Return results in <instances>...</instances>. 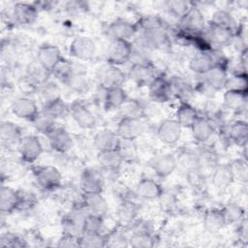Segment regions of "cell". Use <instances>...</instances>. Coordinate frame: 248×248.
I'll use <instances>...</instances> for the list:
<instances>
[{"label": "cell", "mask_w": 248, "mask_h": 248, "mask_svg": "<svg viewBox=\"0 0 248 248\" xmlns=\"http://www.w3.org/2000/svg\"><path fill=\"white\" fill-rule=\"evenodd\" d=\"M230 165L232 169L235 178L239 177L240 180H243V181L247 180V162H246V160L237 159V160H234L233 162L230 163Z\"/></svg>", "instance_id": "53"}, {"label": "cell", "mask_w": 248, "mask_h": 248, "mask_svg": "<svg viewBox=\"0 0 248 248\" xmlns=\"http://www.w3.org/2000/svg\"><path fill=\"white\" fill-rule=\"evenodd\" d=\"M33 176L38 187L46 192L55 191L62 184V174L54 166H37L33 168Z\"/></svg>", "instance_id": "1"}, {"label": "cell", "mask_w": 248, "mask_h": 248, "mask_svg": "<svg viewBox=\"0 0 248 248\" xmlns=\"http://www.w3.org/2000/svg\"><path fill=\"white\" fill-rule=\"evenodd\" d=\"M179 30L188 35H199L205 31L206 23L202 12L194 4L190 10L179 19Z\"/></svg>", "instance_id": "5"}, {"label": "cell", "mask_w": 248, "mask_h": 248, "mask_svg": "<svg viewBox=\"0 0 248 248\" xmlns=\"http://www.w3.org/2000/svg\"><path fill=\"white\" fill-rule=\"evenodd\" d=\"M248 101V92L236 90H225L223 94L224 108L234 112L242 113L246 111Z\"/></svg>", "instance_id": "30"}, {"label": "cell", "mask_w": 248, "mask_h": 248, "mask_svg": "<svg viewBox=\"0 0 248 248\" xmlns=\"http://www.w3.org/2000/svg\"><path fill=\"white\" fill-rule=\"evenodd\" d=\"M93 143L98 152L119 150L121 145V139L118 137L115 131L103 129L95 134L93 138Z\"/></svg>", "instance_id": "24"}, {"label": "cell", "mask_w": 248, "mask_h": 248, "mask_svg": "<svg viewBox=\"0 0 248 248\" xmlns=\"http://www.w3.org/2000/svg\"><path fill=\"white\" fill-rule=\"evenodd\" d=\"M11 111L16 117L32 122L40 112V109L36 101L27 96H21L12 102Z\"/></svg>", "instance_id": "14"}, {"label": "cell", "mask_w": 248, "mask_h": 248, "mask_svg": "<svg viewBox=\"0 0 248 248\" xmlns=\"http://www.w3.org/2000/svg\"><path fill=\"white\" fill-rule=\"evenodd\" d=\"M39 93L41 95V98L43 100V105L47 103L48 101L59 97L58 95V88L55 84L47 81L46 83L43 84L39 88Z\"/></svg>", "instance_id": "52"}, {"label": "cell", "mask_w": 248, "mask_h": 248, "mask_svg": "<svg viewBox=\"0 0 248 248\" xmlns=\"http://www.w3.org/2000/svg\"><path fill=\"white\" fill-rule=\"evenodd\" d=\"M31 123H33V126L38 133L46 137L50 135L58 127L56 126V119L44 112L42 109Z\"/></svg>", "instance_id": "41"}, {"label": "cell", "mask_w": 248, "mask_h": 248, "mask_svg": "<svg viewBox=\"0 0 248 248\" xmlns=\"http://www.w3.org/2000/svg\"><path fill=\"white\" fill-rule=\"evenodd\" d=\"M174 119L180 124L182 128L190 129L196 120L201 115L197 108L189 102L180 101L175 110Z\"/></svg>", "instance_id": "32"}, {"label": "cell", "mask_w": 248, "mask_h": 248, "mask_svg": "<svg viewBox=\"0 0 248 248\" xmlns=\"http://www.w3.org/2000/svg\"><path fill=\"white\" fill-rule=\"evenodd\" d=\"M21 160L27 164L35 163L43 154L44 146L41 140L35 135L23 136L17 144Z\"/></svg>", "instance_id": "6"}, {"label": "cell", "mask_w": 248, "mask_h": 248, "mask_svg": "<svg viewBox=\"0 0 248 248\" xmlns=\"http://www.w3.org/2000/svg\"><path fill=\"white\" fill-rule=\"evenodd\" d=\"M97 46L95 42L88 36L79 35L75 37L69 46L70 55L79 61H88L96 53Z\"/></svg>", "instance_id": "7"}, {"label": "cell", "mask_w": 248, "mask_h": 248, "mask_svg": "<svg viewBox=\"0 0 248 248\" xmlns=\"http://www.w3.org/2000/svg\"><path fill=\"white\" fill-rule=\"evenodd\" d=\"M228 77H229V61L216 63L205 74H203L202 76H200V79H202L205 84H207L215 92H219L220 90L225 88V84Z\"/></svg>", "instance_id": "10"}, {"label": "cell", "mask_w": 248, "mask_h": 248, "mask_svg": "<svg viewBox=\"0 0 248 248\" xmlns=\"http://www.w3.org/2000/svg\"><path fill=\"white\" fill-rule=\"evenodd\" d=\"M21 128L13 121H3L0 126V139L3 145L10 146L18 144L22 139Z\"/></svg>", "instance_id": "35"}, {"label": "cell", "mask_w": 248, "mask_h": 248, "mask_svg": "<svg viewBox=\"0 0 248 248\" xmlns=\"http://www.w3.org/2000/svg\"><path fill=\"white\" fill-rule=\"evenodd\" d=\"M234 33L235 31L230 28L212 24L210 22L206 24V28L204 31V34L211 43V45L220 47L231 46L233 41Z\"/></svg>", "instance_id": "22"}, {"label": "cell", "mask_w": 248, "mask_h": 248, "mask_svg": "<svg viewBox=\"0 0 248 248\" xmlns=\"http://www.w3.org/2000/svg\"><path fill=\"white\" fill-rule=\"evenodd\" d=\"M224 212L226 221L228 225H239L241 224L245 218V210L244 208L234 202H230L222 207Z\"/></svg>", "instance_id": "42"}, {"label": "cell", "mask_w": 248, "mask_h": 248, "mask_svg": "<svg viewBox=\"0 0 248 248\" xmlns=\"http://www.w3.org/2000/svg\"><path fill=\"white\" fill-rule=\"evenodd\" d=\"M235 177L230 163L217 164L212 170V185L219 191L227 190L234 181Z\"/></svg>", "instance_id": "25"}, {"label": "cell", "mask_w": 248, "mask_h": 248, "mask_svg": "<svg viewBox=\"0 0 248 248\" xmlns=\"http://www.w3.org/2000/svg\"><path fill=\"white\" fill-rule=\"evenodd\" d=\"M209 22L212 24L230 28L233 31H236V28L238 25L233 15L226 9H219V10L215 11L212 14V16H211Z\"/></svg>", "instance_id": "43"}, {"label": "cell", "mask_w": 248, "mask_h": 248, "mask_svg": "<svg viewBox=\"0 0 248 248\" xmlns=\"http://www.w3.org/2000/svg\"><path fill=\"white\" fill-rule=\"evenodd\" d=\"M138 32L137 22L121 17L112 20L107 27V34L111 40L131 41V39H135Z\"/></svg>", "instance_id": "9"}, {"label": "cell", "mask_w": 248, "mask_h": 248, "mask_svg": "<svg viewBox=\"0 0 248 248\" xmlns=\"http://www.w3.org/2000/svg\"><path fill=\"white\" fill-rule=\"evenodd\" d=\"M156 76L155 69L149 61L131 62L127 72V78L139 87L148 86Z\"/></svg>", "instance_id": "8"}, {"label": "cell", "mask_w": 248, "mask_h": 248, "mask_svg": "<svg viewBox=\"0 0 248 248\" xmlns=\"http://www.w3.org/2000/svg\"><path fill=\"white\" fill-rule=\"evenodd\" d=\"M118 111L121 118L140 119L144 114V107L140 100L128 97L118 108Z\"/></svg>", "instance_id": "40"}, {"label": "cell", "mask_w": 248, "mask_h": 248, "mask_svg": "<svg viewBox=\"0 0 248 248\" xmlns=\"http://www.w3.org/2000/svg\"><path fill=\"white\" fill-rule=\"evenodd\" d=\"M79 187L82 193H103L105 187V176L101 169H85L80 175Z\"/></svg>", "instance_id": "13"}, {"label": "cell", "mask_w": 248, "mask_h": 248, "mask_svg": "<svg viewBox=\"0 0 248 248\" xmlns=\"http://www.w3.org/2000/svg\"><path fill=\"white\" fill-rule=\"evenodd\" d=\"M104 218L105 217L87 213L83 221V232H104Z\"/></svg>", "instance_id": "48"}, {"label": "cell", "mask_w": 248, "mask_h": 248, "mask_svg": "<svg viewBox=\"0 0 248 248\" xmlns=\"http://www.w3.org/2000/svg\"><path fill=\"white\" fill-rule=\"evenodd\" d=\"M103 89V88H102ZM128 95L123 87H114L110 89H103L102 102L107 110L118 109L126 101Z\"/></svg>", "instance_id": "34"}, {"label": "cell", "mask_w": 248, "mask_h": 248, "mask_svg": "<svg viewBox=\"0 0 248 248\" xmlns=\"http://www.w3.org/2000/svg\"><path fill=\"white\" fill-rule=\"evenodd\" d=\"M29 244L26 240L18 234L12 232H7L1 235L0 246L1 247H11V248H21L27 247Z\"/></svg>", "instance_id": "51"}, {"label": "cell", "mask_w": 248, "mask_h": 248, "mask_svg": "<svg viewBox=\"0 0 248 248\" xmlns=\"http://www.w3.org/2000/svg\"><path fill=\"white\" fill-rule=\"evenodd\" d=\"M125 157L120 150H109L98 152L97 162L104 171L116 172L124 163Z\"/></svg>", "instance_id": "31"}, {"label": "cell", "mask_w": 248, "mask_h": 248, "mask_svg": "<svg viewBox=\"0 0 248 248\" xmlns=\"http://www.w3.org/2000/svg\"><path fill=\"white\" fill-rule=\"evenodd\" d=\"M193 3L182 0H170L164 2V6L169 15L180 19L190 10Z\"/></svg>", "instance_id": "46"}, {"label": "cell", "mask_w": 248, "mask_h": 248, "mask_svg": "<svg viewBox=\"0 0 248 248\" xmlns=\"http://www.w3.org/2000/svg\"><path fill=\"white\" fill-rule=\"evenodd\" d=\"M135 193L137 197L142 200L154 201L160 199L164 190L157 180L150 177H142L139 180Z\"/></svg>", "instance_id": "26"}, {"label": "cell", "mask_w": 248, "mask_h": 248, "mask_svg": "<svg viewBox=\"0 0 248 248\" xmlns=\"http://www.w3.org/2000/svg\"><path fill=\"white\" fill-rule=\"evenodd\" d=\"M70 115L75 123L83 130L95 128L97 119L94 113L81 102L76 101L70 105Z\"/></svg>", "instance_id": "17"}, {"label": "cell", "mask_w": 248, "mask_h": 248, "mask_svg": "<svg viewBox=\"0 0 248 248\" xmlns=\"http://www.w3.org/2000/svg\"><path fill=\"white\" fill-rule=\"evenodd\" d=\"M62 83L78 94L87 92L90 87L89 79L86 75V69L78 62H73L72 71L62 81Z\"/></svg>", "instance_id": "12"}, {"label": "cell", "mask_w": 248, "mask_h": 248, "mask_svg": "<svg viewBox=\"0 0 248 248\" xmlns=\"http://www.w3.org/2000/svg\"><path fill=\"white\" fill-rule=\"evenodd\" d=\"M82 203L88 213L105 217L108 203L102 193H82Z\"/></svg>", "instance_id": "28"}, {"label": "cell", "mask_w": 248, "mask_h": 248, "mask_svg": "<svg viewBox=\"0 0 248 248\" xmlns=\"http://www.w3.org/2000/svg\"><path fill=\"white\" fill-rule=\"evenodd\" d=\"M155 233L137 234L129 237V246L134 248H152L156 245Z\"/></svg>", "instance_id": "49"}, {"label": "cell", "mask_w": 248, "mask_h": 248, "mask_svg": "<svg viewBox=\"0 0 248 248\" xmlns=\"http://www.w3.org/2000/svg\"><path fill=\"white\" fill-rule=\"evenodd\" d=\"M222 62H228V59L213 48L210 51H200L192 56L189 60L188 67L193 73L200 77L205 74L216 63Z\"/></svg>", "instance_id": "3"}, {"label": "cell", "mask_w": 248, "mask_h": 248, "mask_svg": "<svg viewBox=\"0 0 248 248\" xmlns=\"http://www.w3.org/2000/svg\"><path fill=\"white\" fill-rule=\"evenodd\" d=\"M126 79L127 73H125L120 67L108 65L101 72L99 77V86L103 89L122 87Z\"/></svg>", "instance_id": "19"}, {"label": "cell", "mask_w": 248, "mask_h": 248, "mask_svg": "<svg viewBox=\"0 0 248 248\" xmlns=\"http://www.w3.org/2000/svg\"><path fill=\"white\" fill-rule=\"evenodd\" d=\"M46 138L50 148L58 154H65L73 148V138L71 134L63 127H57Z\"/></svg>", "instance_id": "23"}, {"label": "cell", "mask_w": 248, "mask_h": 248, "mask_svg": "<svg viewBox=\"0 0 248 248\" xmlns=\"http://www.w3.org/2000/svg\"><path fill=\"white\" fill-rule=\"evenodd\" d=\"M144 131L143 123L137 118H120L116 126V134L122 140L133 141Z\"/></svg>", "instance_id": "21"}, {"label": "cell", "mask_w": 248, "mask_h": 248, "mask_svg": "<svg viewBox=\"0 0 248 248\" xmlns=\"http://www.w3.org/2000/svg\"><path fill=\"white\" fill-rule=\"evenodd\" d=\"M149 98L159 104H165L171 100L173 97L170 78L163 75H157L148 84Z\"/></svg>", "instance_id": "11"}, {"label": "cell", "mask_w": 248, "mask_h": 248, "mask_svg": "<svg viewBox=\"0 0 248 248\" xmlns=\"http://www.w3.org/2000/svg\"><path fill=\"white\" fill-rule=\"evenodd\" d=\"M224 89L248 92L247 73H232L231 75H229Z\"/></svg>", "instance_id": "44"}, {"label": "cell", "mask_w": 248, "mask_h": 248, "mask_svg": "<svg viewBox=\"0 0 248 248\" xmlns=\"http://www.w3.org/2000/svg\"><path fill=\"white\" fill-rule=\"evenodd\" d=\"M39 10L34 3L16 2L11 12V21L19 25H30L38 17Z\"/></svg>", "instance_id": "15"}, {"label": "cell", "mask_w": 248, "mask_h": 248, "mask_svg": "<svg viewBox=\"0 0 248 248\" xmlns=\"http://www.w3.org/2000/svg\"><path fill=\"white\" fill-rule=\"evenodd\" d=\"M182 127L174 119H165L160 122L157 128V137L165 144L172 145L179 141L182 135Z\"/></svg>", "instance_id": "18"}, {"label": "cell", "mask_w": 248, "mask_h": 248, "mask_svg": "<svg viewBox=\"0 0 248 248\" xmlns=\"http://www.w3.org/2000/svg\"><path fill=\"white\" fill-rule=\"evenodd\" d=\"M227 221L224 212L221 208H211L207 210L203 216V227L204 229L211 232H219L227 226Z\"/></svg>", "instance_id": "36"}, {"label": "cell", "mask_w": 248, "mask_h": 248, "mask_svg": "<svg viewBox=\"0 0 248 248\" xmlns=\"http://www.w3.org/2000/svg\"><path fill=\"white\" fill-rule=\"evenodd\" d=\"M42 110L54 119H61L70 114V105L60 96L43 105Z\"/></svg>", "instance_id": "39"}, {"label": "cell", "mask_w": 248, "mask_h": 248, "mask_svg": "<svg viewBox=\"0 0 248 248\" xmlns=\"http://www.w3.org/2000/svg\"><path fill=\"white\" fill-rule=\"evenodd\" d=\"M80 247L101 248L107 247V233L104 232H83L79 237Z\"/></svg>", "instance_id": "45"}, {"label": "cell", "mask_w": 248, "mask_h": 248, "mask_svg": "<svg viewBox=\"0 0 248 248\" xmlns=\"http://www.w3.org/2000/svg\"><path fill=\"white\" fill-rule=\"evenodd\" d=\"M63 58L58 46L51 44L42 45L36 54V60L50 73Z\"/></svg>", "instance_id": "20"}, {"label": "cell", "mask_w": 248, "mask_h": 248, "mask_svg": "<svg viewBox=\"0 0 248 248\" xmlns=\"http://www.w3.org/2000/svg\"><path fill=\"white\" fill-rule=\"evenodd\" d=\"M190 130L193 140L200 144L207 142L216 131L212 122L204 115H200Z\"/></svg>", "instance_id": "29"}, {"label": "cell", "mask_w": 248, "mask_h": 248, "mask_svg": "<svg viewBox=\"0 0 248 248\" xmlns=\"http://www.w3.org/2000/svg\"><path fill=\"white\" fill-rule=\"evenodd\" d=\"M51 75L49 71L44 68L37 60L30 63L26 67V73L24 78L27 79L36 89H38L43 84L46 83L48 77Z\"/></svg>", "instance_id": "33"}, {"label": "cell", "mask_w": 248, "mask_h": 248, "mask_svg": "<svg viewBox=\"0 0 248 248\" xmlns=\"http://www.w3.org/2000/svg\"><path fill=\"white\" fill-rule=\"evenodd\" d=\"M140 207L136 202L131 199H124L118 206L117 218L121 225L128 226L139 217Z\"/></svg>", "instance_id": "38"}, {"label": "cell", "mask_w": 248, "mask_h": 248, "mask_svg": "<svg viewBox=\"0 0 248 248\" xmlns=\"http://www.w3.org/2000/svg\"><path fill=\"white\" fill-rule=\"evenodd\" d=\"M128 230L131 232V235L137 234H146V233H154L153 224L144 218L138 217L128 226Z\"/></svg>", "instance_id": "47"}, {"label": "cell", "mask_w": 248, "mask_h": 248, "mask_svg": "<svg viewBox=\"0 0 248 248\" xmlns=\"http://www.w3.org/2000/svg\"><path fill=\"white\" fill-rule=\"evenodd\" d=\"M154 173L160 178H167L177 169L176 157L171 153H160L155 155L149 162Z\"/></svg>", "instance_id": "16"}, {"label": "cell", "mask_w": 248, "mask_h": 248, "mask_svg": "<svg viewBox=\"0 0 248 248\" xmlns=\"http://www.w3.org/2000/svg\"><path fill=\"white\" fill-rule=\"evenodd\" d=\"M170 82L173 97L178 98L179 101L190 103L195 93V87L188 80L178 76L170 78Z\"/></svg>", "instance_id": "37"}, {"label": "cell", "mask_w": 248, "mask_h": 248, "mask_svg": "<svg viewBox=\"0 0 248 248\" xmlns=\"http://www.w3.org/2000/svg\"><path fill=\"white\" fill-rule=\"evenodd\" d=\"M21 192L10 186H2L0 190V210L3 214H10L19 209Z\"/></svg>", "instance_id": "27"}, {"label": "cell", "mask_w": 248, "mask_h": 248, "mask_svg": "<svg viewBox=\"0 0 248 248\" xmlns=\"http://www.w3.org/2000/svg\"><path fill=\"white\" fill-rule=\"evenodd\" d=\"M129 246V237L120 230L114 229L107 233V247H127Z\"/></svg>", "instance_id": "50"}, {"label": "cell", "mask_w": 248, "mask_h": 248, "mask_svg": "<svg viewBox=\"0 0 248 248\" xmlns=\"http://www.w3.org/2000/svg\"><path fill=\"white\" fill-rule=\"evenodd\" d=\"M58 247H80L79 237L71 233L63 232L57 242Z\"/></svg>", "instance_id": "54"}, {"label": "cell", "mask_w": 248, "mask_h": 248, "mask_svg": "<svg viewBox=\"0 0 248 248\" xmlns=\"http://www.w3.org/2000/svg\"><path fill=\"white\" fill-rule=\"evenodd\" d=\"M223 139L239 147H246L248 140V124L245 120L237 119L226 124L219 130Z\"/></svg>", "instance_id": "4"}, {"label": "cell", "mask_w": 248, "mask_h": 248, "mask_svg": "<svg viewBox=\"0 0 248 248\" xmlns=\"http://www.w3.org/2000/svg\"><path fill=\"white\" fill-rule=\"evenodd\" d=\"M133 43L126 40H111L106 52L108 65L121 67L131 61Z\"/></svg>", "instance_id": "2"}]
</instances>
